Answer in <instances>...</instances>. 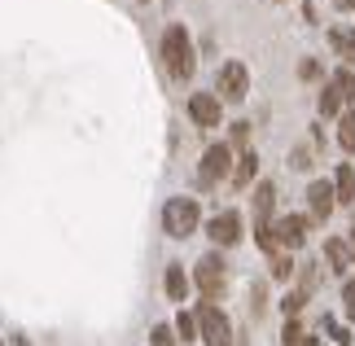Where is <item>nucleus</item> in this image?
<instances>
[{
    "label": "nucleus",
    "mask_w": 355,
    "mask_h": 346,
    "mask_svg": "<svg viewBox=\"0 0 355 346\" xmlns=\"http://www.w3.org/2000/svg\"><path fill=\"white\" fill-rule=\"evenodd\" d=\"M207 232H211V241H215V245H237L245 228H241V215H237V211H220V215L211 219V228H207Z\"/></svg>",
    "instance_id": "9d476101"
},
{
    "label": "nucleus",
    "mask_w": 355,
    "mask_h": 346,
    "mask_svg": "<svg viewBox=\"0 0 355 346\" xmlns=\"http://www.w3.org/2000/svg\"><path fill=\"white\" fill-rule=\"evenodd\" d=\"M316 285H320V268H316V263H307V268H303V294H311Z\"/></svg>",
    "instance_id": "b1692460"
},
{
    "label": "nucleus",
    "mask_w": 355,
    "mask_h": 346,
    "mask_svg": "<svg viewBox=\"0 0 355 346\" xmlns=\"http://www.w3.org/2000/svg\"><path fill=\"white\" fill-rule=\"evenodd\" d=\"M180 338H175L171 325H154V334H149V346H175Z\"/></svg>",
    "instance_id": "4be33fe9"
},
{
    "label": "nucleus",
    "mask_w": 355,
    "mask_h": 346,
    "mask_svg": "<svg viewBox=\"0 0 355 346\" xmlns=\"http://www.w3.org/2000/svg\"><path fill=\"white\" fill-rule=\"evenodd\" d=\"M272 228H277L281 250H303V245H307V232H311V215H281Z\"/></svg>",
    "instance_id": "0eeeda50"
},
{
    "label": "nucleus",
    "mask_w": 355,
    "mask_h": 346,
    "mask_svg": "<svg viewBox=\"0 0 355 346\" xmlns=\"http://www.w3.org/2000/svg\"><path fill=\"white\" fill-rule=\"evenodd\" d=\"M233 149L228 145H211L207 154H202V167H198V180H202V189H211V184H220V180L228 175L233 180Z\"/></svg>",
    "instance_id": "423d86ee"
},
{
    "label": "nucleus",
    "mask_w": 355,
    "mask_h": 346,
    "mask_svg": "<svg viewBox=\"0 0 355 346\" xmlns=\"http://www.w3.org/2000/svg\"><path fill=\"white\" fill-rule=\"evenodd\" d=\"M324 268H334L338 276L351 272L355 268V245L347 237H329V241H324Z\"/></svg>",
    "instance_id": "9b49d317"
},
{
    "label": "nucleus",
    "mask_w": 355,
    "mask_h": 346,
    "mask_svg": "<svg viewBox=\"0 0 355 346\" xmlns=\"http://www.w3.org/2000/svg\"><path fill=\"white\" fill-rule=\"evenodd\" d=\"M162 289H167V298H171V302H184V294H189V276H184V268H180V263H167Z\"/></svg>",
    "instance_id": "2eb2a0df"
},
{
    "label": "nucleus",
    "mask_w": 355,
    "mask_h": 346,
    "mask_svg": "<svg viewBox=\"0 0 355 346\" xmlns=\"http://www.w3.org/2000/svg\"><path fill=\"white\" fill-rule=\"evenodd\" d=\"M175 334H180V342H198V320H193V311H180V315H175Z\"/></svg>",
    "instance_id": "6ab92c4d"
},
{
    "label": "nucleus",
    "mask_w": 355,
    "mask_h": 346,
    "mask_svg": "<svg viewBox=\"0 0 355 346\" xmlns=\"http://www.w3.org/2000/svg\"><path fill=\"white\" fill-rule=\"evenodd\" d=\"M338 145H343V154H355V105H347L338 119Z\"/></svg>",
    "instance_id": "f3484780"
},
{
    "label": "nucleus",
    "mask_w": 355,
    "mask_h": 346,
    "mask_svg": "<svg viewBox=\"0 0 355 346\" xmlns=\"http://www.w3.org/2000/svg\"><path fill=\"white\" fill-rule=\"evenodd\" d=\"M272 276H277V281H290V276H294V259L290 254H272Z\"/></svg>",
    "instance_id": "5701e85b"
},
{
    "label": "nucleus",
    "mask_w": 355,
    "mask_h": 346,
    "mask_svg": "<svg viewBox=\"0 0 355 346\" xmlns=\"http://www.w3.org/2000/svg\"><path fill=\"white\" fill-rule=\"evenodd\" d=\"M298 75H303V79H320V62L303 58V62H298Z\"/></svg>",
    "instance_id": "a878e982"
},
{
    "label": "nucleus",
    "mask_w": 355,
    "mask_h": 346,
    "mask_svg": "<svg viewBox=\"0 0 355 346\" xmlns=\"http://www.w3.org/2000/svg\"><path fill=\"white\" fill-rule=\"evenodd\" d=\"M189 119H193L202 132L220 128V119H224V105H220V96H215V92H193V96H189Z\"/></svg>",
    "instance_id": "6e6552de"
},
{
    "label": "nucleus",
    "mask_w": 355,
    "mask_h": 346,
    "mask_svg": "<svg viewBox=\"0 0 355 346\" xmlns=\"http://www.w3.org/2000/svg\"><path fill=\"white\" fill-rule=\"evenodd\" d=\"M162 66H167L171 79H193L198 71V53H193V40L180 22H171L167 31H162Z\"/></svg>",
    "instance_id": "f257e3e1"
},
{
    "label": "nucleus",
    "mask_w": 355,
    "mask_h": 346,
    "mask_svg": "<svg viewBox=\"0 0 355 346\" xmlns=\"http://www.w3.org/2000/svg\"><path fill=\"white\" fill-rule=\"evenodd\" d=\"M272 206H277V184H272V180H259L254 184V219L259 224H272Z\"/></svg>",
    "instance_id": "ddd939ff"
},
{
    "label": "nucleus",
    "mask_w": 355,
    "mask_h": 346,
    "mask_svg": "<svg viewBox=\"0 0 355 346\" xmlns=\"http://www.w3.org/2000/svg\"><path fill=\"white\" fill-rule=\"evenodd\" d=\"M334 206H338L334 184H324V180H311V184H307V215H311V224L329 219V215H334Z\"/></svg>",
    "instance_id": "1a4fd4ad"
},
{
    "label": "nucleus",
    "mask_w": 355,
    "mask_h": 346,
    "mask_svg": "<svg viewBox=\"0 0 355 346\" xmlns=\"http://www.w3.org/2000/svg\"><path fill=\"white\" fill-rule=\"evenodd\" d=\"M324 329H329V334H334V342H343V346H351V334H347V329L338 325V320H324Z\"/></svg>",
    "instance_id": "bb28decb"
},
{
    "label": "nucleus",
    "mask_w": 355,
    "mask_h": 346,
    "mask_svg": "<svg viewBox=\"0 0 355 346\" xmlns=\"http://www.w3.org/2000/svg\"><path fill=\"white\" fill-rule=\"evenodd\" d=\"M254 237H259V250H263V254H281V241H277V228H272V224H259Z\"/></svg>",
    "instance_id": "a211bd4d"
},
{
    "label": "nucleus",
    "mask_w": 355,
    "mask_h": 346,
    "mask_svg": "<svg viewBox=\"0 0 355 346\" xmlns=\"http://www.w3.org/2000/svg\"><path fill=\"white\" fill-rule=\"evenodd\" d=\"M303 307H307V294H303V289H294V294L281 298V311L290 315V320H298V311H303Z\"/></svg>",
    "instance_id": "aec40b11"
},
{
    "label": "nucleus",
    "mask_w": 355,
    "mask_h": 346,
    "mask_svg": "<svg viewBox=\"0 0 355 346\" xmlns=\"http://www.w3.org/2000/svg\"><path fill=\"white\" fill-rule=\"evenodd\" d=\"M347 241H351V245H355V228H351V237H347Z\"/></svg>",
    "instance_id": "c85d7f7f"
},
{
    "label": "nucleus",
    "mask_w": 355,
    "mask_h": 346,
    "mask_svg": "<svg viewBox=\"0 0 355 346\" xmlns=\"http://www.w3.org/2000/svg\"><path fill=\"white\" fill-rule=\"evenodd\" d=\"M198 219H202V206L193 198H171L167 206H162V232L175 237V241L193 237V232H198Z\"/></svg>",
    "instance_id": "f03ea898"
},
{
    "label": "nucleus",
    "mask_w": 355,
    "mask_h": 346,
    "mask_svg": "<svg viewBox=\"0 0 355 346\" xmlns=\"http://www.w3.org/2000/svg\"><path fill=\"white\" fill-rule=\"evenodd\" d=\"M334 193H338V202H343V206L355 202V167H351V162H343V167L334 171Z\"/></svg>",
    "instance_id": "dca6fc26"
},
{
    "label": "nucleus",
    "mask_w": 355,
    "mask_h": 346,
    "mask_svg": "<svg viewBox=\"0 0 355 346\" xmlns=\"http://www.w3.org/2000/svg\"><path fill=\"white\" fill-rule=\"evenodd\" d=\"M198 320V342L202 346H233V325H228V315L215 307V302H202L193 311Z\"/></svg>",
    "instance_id": "20e7f679"
},
{
    "label": "nucleus",
    "mask_w": 355,
    "mask_h": 346,
    "mask_svg": "<svg viewBox=\"0 0 355 346\" xmlns=\"http://www.w3.org/2000/svg\"><path fill=\"white\" fill-rule=\"evenodd\" d=\"M215 96L220 101H245L250 96V71L241 62H224L220 75H215Z\"/></svg>",
    "instance_id": "39448f33"
},
{
    "label": "nucleus",
    "mask_w": 355,
    "mask_h": 346,
    "mask_svg": "<svg viewBox=\"0 0 355 346\" xmlns=\"http://www.w3.org/2000/svg\"><path fill=\"white\" fill-rule=\"evenodd\" d=\"M254 175H259V154H254V149H241L237 162H233V184H237V189H245Z\"/></svg>",
    "instance_id": "4468645a"
},
{
    "label": "nucleus",
    "mask_w": 355,
    "mask_h": 346,
    "mask_svg": "<svg viewBox=\"0 0 355 346\" xmlns=\"http://www.w3.org/2000/svg\"><path fill=\"white\" fill-rule=\"evenodd\" d=\"M307 338H311V334L303 329V320H290V325H285V338H281V342H285V346H303Z\"/></svg>",
    "instance_id": "412c9836"
},
{
    "label": "nucleus",
    "mask_w": 355,
    "mask_h": 346,
    "mask_svg": "<svg viewBox=\"0 0 355 346\" xmlns=\"http://www.w3.org/2000/svg\"><path fill=\"white\" fill-rule=\"evenodd\" d=\"M343 307H347V320H355V281L343 285Z\"/></svg>",
    "instance_id": "393cba45"
},
{
    "label": "nucleus",
    "mask_w": 355,
    "mask_h": 346,
    "mask_svg": "<svg viewBox=\"0 0 355 346\" xmlns=\"http://www.w3.org/2000/svg\"><path fill=\"white\" fill-rule=\"evenodd\" d=\"M329 44H334L338 58H343L347 71H355V31H351V26H334V31H329Z\"/></svg>",
    "instance_id": "f8f14e48"
},
{
    "label": "nucleus",
    "mask_w": 355,
    "mask_h": 346,
    "mask_svg": "<svg viewBox=\"0 0 355 346\" xmlns=\"http://www.w3.org/2000/svg\"><path fill=\"white\" fill-rule=\"evenodd\" d=\"M334 5H338V9H355V0H334Z\"/></svg>",
    "instance_id": "cd10ccee"
},
{
    "label": "nucleus",
    "mask_w": 355,
    "mask_h": 346,
    "mask_svg": "<svg viewBox=\"0 0 355 346\" xmlns=\"http://www.w3.org/2000/svg\"><path fill=\"white\" fill-rule=\"evenodd\" d=\"M193 285H198L202 302H215V307H220V298H224V289H228V268H224V259H220V254L198 259V268H193Z\"/></svg>",
    "instance_id": "7ed1b4c3"
}]
</instances>
